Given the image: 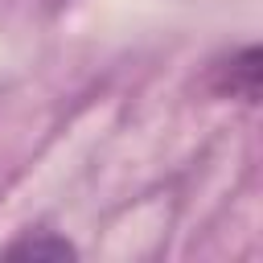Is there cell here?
Returning <instances> with one entry per match:
<instances>
[{
	"label": "cell",
	"instance_id": "6da1fadb",
	"mask_svg": "<svg viewBox=\"0 0 263 263\" xmlns=\"http://www.w3.org/2000/svg\"><path fill=\"white\" fill-rule=\"evenodd\" d=\"M259 82H263V53L259 45H242L230 58H222L210 70V90L218 99H238V103H255L259 99Z\"/></svg>",
	"mask_w": 263,
	"mask_h": 263
},
{
	"label": "cell",
	"instance_id": "7a4b0ae2",
	"mask_svg": "<svg viewBox=\"0 0 263 263\" xmlns=\"http://www.w3.org/2000/svg\"><path fill=\"white\" fill-rule=\"evenodd\" d=\"M4 259H78V247L53 230H37V234H25L16 242H8L0 251Z\"/></svg>",
	"mask_w": 263,
	"mask_h": 263
}]
</instances>
